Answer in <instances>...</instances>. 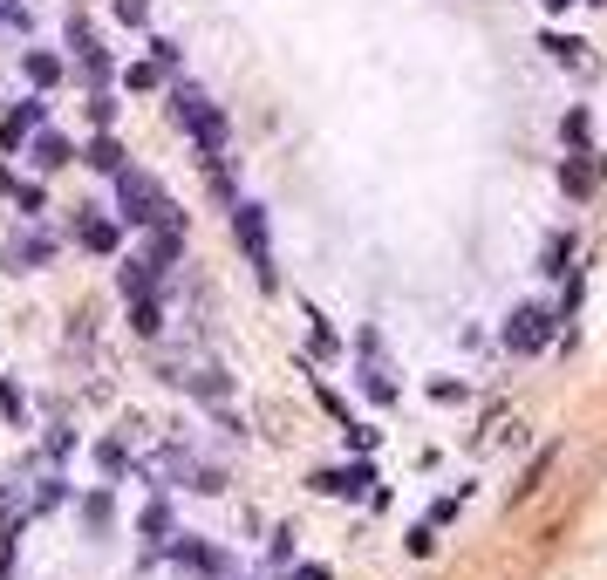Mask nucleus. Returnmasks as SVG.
Returning a JSON list of instances; mask_svg holds the SVG:
<instances>
[{
	"mask_svg": "<svg viewBox=\"0 0 607 580\" xmlns=\"http://www.w3.org/2000/svg\"><path fill=\"white\" fill-rule=\"evenodd\" d=\"M110 178H116L123 226H151V232H157V226H178V232H185V212L164 198V185H157V178H144L137 164H123V171H110Z\"/></svg>",
	"mask_w": 607,
	"mask_h": 580,
	"instance_id": "obj_1",
	"label": "nucleus"
},
{
	"mask_svg": "<svg viewBox=\"0 0 607 580\" xmlns=\"http://www.w3.org/2000/svg\"><path fill=\"white\" fill-rule=\"evenodd\" d=\"M171 116L191 130V144H198L205 164H226V116H219V103L198 82H171Z\"/></svg>",
	"mask_w": 607,
	"mask_h": 580,
	"instance_id": "obj_2",
	"label": "nucleus"
},
{
	"mask_svg": "<svg viewBox=\"0 0 607 580\" xmlns=\"http://www.w3.org/2000/svg\"><path fill=\"white\" fill-rule=\"evenodd\" d=\"M232 232H239L246 260H253V273H260V287H280V267H273V239H266V205H253V198H232Z\"/></svg>",
	"mask_w": 607,
	"mask_h": 580,
	"instance_id": "obj_3",
	"label": "nucleus"
},
{
	"mask_svg": "<svg viewBox=\"0 0 607 580\" xmlns=\"http://www.w3.org/2000/svg\"><path fill=\"white\" fill-rule=\"evenodd\" d=\"M69 48H76L89 89H103V82H110V48H103V35H96V21H89V14H69Z\"/></svg>",
	"mask_w": 607,
	"mask_h": 580,
	"instance_id": "obj_4",
	"label": "nucleus"
},
{
	"mask_svg": "<svg viewBox=\"0 0 607 580\" xmlns=\"http://www.w3.org/2000/svg\"><path fill=\"white\" fill-rule=\"evenodd\" d=\"M55 260V232H41L35 219H28V232H14L7 246H0V267L7 273H35V267H48Z\"/></svg>",
	"mask_w": 607,
	"mask_h": 580,
	"instance_id": "obj_5",
	"label": "nucleus"
},
{
	"mask_svg": "<svg viewBox=\"0 0 607 580\" xmlns=\"http://www.w3.org/2000/svg\"><path fill=\"white\" fill-rule=\"evenodd\" d=\"M307 485H314L321 499H376V505H382V492H369V485H376V471H369V464H335V471H314Z\"/></svg>",
	"mask_w": 607,
	"mask_h": 580,
	"instance_id": "obj_6",
	"label": "nucleus"
},
{
	"mask_svg": "<svg viewBox=\"0 0 607 580\" xmlns=\"http://www.w3.org/2000/svg\"><path fill=\"white\" fill-rule=\"evenodd\" d=\"M41 123H48V103H41V89H35L28 103H14V110L0 116V151H21V144L35 137Z\"/></svg>",
	"mask_w": 607,
	"mask_h": 580,
	"instance_id": "obj_7",
	"label": "nucleus"
},
{
	"mask_svg": "<svg viewBox=\"0 0 607 580\" xmlns=\"http://www.w3.org/2000/svg\"><path fill=\"white\" fill-rule=\"evenodd\" d=\"M546 335H553V314H546V308H519L512 321H505V348H512V355L546 348Z\"/></svg>",
	"mask_w": 607,
	"mask_h": 580,
	"instance_id": "obj_8",
	"label": "nucleus"
},
{
	"mask_svg": "<svg viewBox=\"0 0 607 580\" xmlns=\"http://www.w3.org/2000/svg\"><path fill=\"white\" fill-rule=\"evenodd\" d=\"M164 553H171L178 567H191V574H205V580H226L232 574V560L219 553V546H205V540H171Z\"/></svg>",
	"mask_w": 607,
	"mask_h": 580,
	"instance_id": "obj_9",
	"label": "nucleus"
},
{
	"mask_svg": "<svg viewBox=\"0 0 607 580\" xmlns=\"http://www.w3.org/2000/svg\"><path fill=\"white\" fill-rule=\"evenodd\" d=\"M76 239L89 246V253H103V260H110L116 246H123V219H103V212H89V205H82V219H76Z\"/></svg>",
	"mask_w": 607,
	"mask_h": 580,
	"instance_id": "obj_10",
	"label": "nucleus"
},
{
	"mask_svg": "<svg viewBox=\"0 0 607 580\" xmlns=\"http://www.w3.org/2000/svg\"><path fill=\"white\" fill-rule=\"evenodd\" d=\"M28 157H35V171H62V164H76V144H69L62 130H35V137H28Z\"/></svg>",
	"mask_w": 607,
	"mask_h": 580,
	"instance_id": "obj_11",
	"label": "nucleus"
},
{
	"mask_svg": "<svg viewBox=\"0 0 607 580\" xmlns=\"http://www.w3.org/2000/svg\"><path fill=\"white\" fill-rule=\"evenodd\" d=\"M178 260H185V232H178V226H157V239H151V253H144V267H151L157 280H164V273L178 267Z\"/></svg>",
	"mask_w": 607,
	"mask_h": 580,
	"instance_id": "obj_12",
	"label": "nucleus"
},
{
	"mask_svg": "<svg viewBox=\"0 0 607 580\" xmlns=\"http://www.w3.org/2000/svg\"><path fill=\"white\" fill-rule=\"evenodd\" d=\"M21 69H28V82H35V89H55V82L69 76V62H62L55 48H28V55H21Z\"/></svg>",
	"mask_w": 607,
	"mask_h": 580,
	"instance_id": "obj_13",
	"label": "nucleus"
},
{
	"mask_svg": "<svg viewBox=\"0 0 607 580\" xmlns=\"http://www.w3.org/2000/svg\"><path fill=\"white\" fill-rule=\"evenodd\" d=\"M144 540H151V553H164V546L178 540V519H171V505H164V499L144 505Z\"/></svg>",
	"mask_w": 607,
	"mask_h": 580,
	"instance_id": "obj_14",
	"label": "nucleus"
},
{
	"mask_svg": "<svg viewBox=\"0 0 607 580\" xmlns=\"http://www.w3.org/2000/svg\"><path fill=\"white\" fill-rule=\"evenodd\" d=\"M82 164H89V171H103V178H110V171H123V144H116L110 130H103V137H89V151H76Z\"/></svg>",
	"mask_w": 607,
	"mask_h": 580,
	"instance_id": "obj_15",
	"label": "nucleus"
},
{
	"mask_svg": "<svg viewBox=\"0 0 607 580\" xmlns=\"http://www.w3.org/2000/svg\"><path fill=\"white\" fill-rule=\"evenodd\" d=\"M116 287H123V301H137V294H157V273L144 260H123L116 267Z\"/></svg>",
	"mask_w": 607,
	"mask_h": 580,
	"instance_id": "obj_16",
	"label": "nucleus"
},
{
	"mask_svg": "<svg viewBox=\"0 0 607 580\" xmlns=\"http://www.w3.org/2000/svg\"><path fill=\"white\" fill-rule=\"evenodd\" d=\"M55 505H69V485H62V471H48L35 492H28V519H35V512H55Z\"/></svg>",
	"mask_w": 607,
	"mask_h": 580,
	"instance_id": "obj_17",
	"label": "nucleus"
},
{
	"mask_svg": "<svg viewBox=\"0 0 607 580\" xmlns=\"http://www.w3.org/2000/svg\"><path fill=\"white\" fill-rule=\"evenodd\" d=\"M123 89H130V96H151V89H164V62H130V69H123Z\"/></svg>",
	"mask_w": 607,
	"mask_h": 580,
	"instance_id": "obj_18",
	"label": "nucleus"
},
{
	"mask_svg": "<svg viewBox=\"0 0 607 580\" xmlns=\"http://www.w3.org/2000/svg\"><path fill=\"white\" fill-rule=\"evenodd\" d=\"M130 328H137V335H164V308H157V294H137V301H130Z\"/></svg>",
	"mask_w": 607,
	"mask_h": 580,
	"instance_id": "obj_19",
	"label": "nucleus"
},
{
	"mask_svg": "<svg viewBox=\"0 0 607 580\" xmlns=\"http://www.w3.org/2000/svg\"><path fill=\"white\" fill-rule=\"evenodd\" d=\"M362 348H369V362H362V389H369L376 403H389V396H396V383H389V369L376 362V342H362Z\"/></svg>",
	"mask_w": 607,
	"mask_h": 580,
	"instance_id": "obj_20",
	"label": "nucleus"
},
{
	"mask_svg": "<svg viewBox=\"0 0 607 580\" xmlns=\"http://www.w3.org/2000/svg\"><path fill=\"white\" fill-rule=\"evenodd\" d=\"M0 417H7V424H28V396H21L14 376H0Z\"/></svg>",
	"mask_w": 607,
	"mask_h": 580,
	"instance_id": "obj_21",
	"label": "nucleus"
},
{
	"mask_svg": "<svg viewBox=\"0 0 607 580\" xmlns=\"http://www.w3.org/2000/svg\"><path fill=\"white\" fill-rule=\"evenodd\" d=\"M82 519H89V533H103V526L116 519V499L110 492H89V499H82Z\"/></svg>",
	"mask_w": 607,
	"mask_h": 580,
	"instance_id": "obj_22",
	"label": "nucleus"
},
{
	"mask_svg": "<svg viewBox=\"0 0 607 580\" xmlns=\"http://www.w3.org/2000/svg\"><path fill=\"white\" fill-rule=\"evenodd\" d=\"M14 205H21V219H41L48 192H41V185H14Z\"/></svg>",
	"mask_w": 607,
	"mask_h": 580,
	"instance_id": "obj_23",
	"label": "nucleus"
},
{
	"mask_svg": "<svg viewBox=\"0 0 607 580\" xmlns=\"http://www.w3.org/2000/svg\"><path fill=\"white\" fill-rule=\"evenodd\" d=\"M546 48H553L560 62H573V69H587V55H580V41H567V35H546Z\"/></svg>",
	"mask_w": 607,
	"mask_h": 580,
	"instance_id": "obj_24",
	"label": "nucleus"
},
{
	"mask_svg": "<svg viewBox=\"0 0 607 580\" xmlns=\"http://www.w3.org/2000/svg\"><path fill=\"white\" fill-rule=\"evenodd\" d=\"M76 451V430H48V464H62Z\"/></svg>",
	"mask_w": 607,
	"mask_h": 580,
	"instance_id": "obj_25",
	"label": "nucleus"
},
{
	"mask_svg": "<svg viewBox=\"0 0 607 580\" xmlns=\"http://www.w3.org/2000/svg\"><path fill=\"white\" fill-rule=\"evenodd\" d=\"M116 14H123L130 28H144V21H151V0H116Z\"/></svg>",
	"mask_w": 607,
	"mask_h": 580,
	"instance_id": "obj_26",
	"label": "nucleus"
},
{
	"mask_svg": "<svg viewBox=\"0 0 607 580\" xmlns=\"http://www.w3.org/2000/svg\"><path fill=\"white\" fill-rule=\"evenodd\" d=\"M266 560H273V567H287V560H294V533H273V546H266Z\"/></svg>",
	"mask_w": 607,
	"mask_h": 580,
	"instance_id": "obj_27",
	"label": "nucleus"
},
{
	"mask_svg": "<svg viewBox=\"0 0 607 580\" xmlns=\"http://www.w3.org/2000/svg\"><path fill=\"white\" fill-rule=\"evenodd\" d=\"M96 464H103V471H110V478H116V471H123V451H116L110 437H103V444H96Z\"/></svg>",
	"mask_w": 607,
	"mask_h": 580,
	"instance_id": "obj_28",
	"label": "nucleus"
},
{
	"mask_svg": "<svg viewBox=\"0 0 607 580\" xmlns=\"http://www.w3.org/2000/svg\"><path fill=\"white\" fill-rule=\"evenodd\" d=\"M0 21H7V28H28V7H21V0H0Z\"/></svg>",
	"mask_w": 607,
	"mask_h": 580,
	"instance_id": "obj_29",
	"label": "nucleus"
},
{
	"mask_svg": "<svg viewBox=\"0 0 607 580\" xmlns=\"http://www.w3.org/2000/svg\"><path fill=\"white\" fill-rule=\"evenodd\" d=\"M14 185H21V178H14V171L0 164V198H14Z\"/></svg>",
	"mask_w": 607,
	"mask_h": 580,
	"instance_id": "obj_30",
	"label": "nucleus"
},
{
	"mask_svg": "<svg viewBox=\"0 0 607 580\" xmlns=\"http://www.w3.org/2000/svg\"><path fill=\"white\" fill-rule=\"evenodd\" d=\"M294 580H328V567H301V574H294Z\"/></svg>",
	"mask_w": 607,
	"mask_h": 580,
	"instance_id": "obj_31",
	"label": "nucleus"
},
{
	"mask_svg": "<svg viewBox=\"0 0 607 580\" xmlns=\"http://www.w3.org/2000/svg\"><path fill=\"white\" fill-rule=\"evenodd\" d=\"M0 580H14V560H0Z\"/></svg>",
	"mask_w": 607,
	"mask_h": 580,
	"instance_id": "obj_32",
	"label": "nucleus"
}]
</instances>
